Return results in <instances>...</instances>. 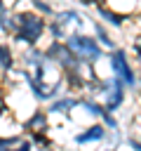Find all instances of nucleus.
<instances>
[{"label":"nucleus","mask_w":141,"mask_h":151,"mask_svg":"<svg viewBox=\"0 0 141 151\" xmlns=\"http://www.w3.org/2000/svg\"><path fill=\"white\" fill-rule=\"evenodd\" d=\"M94 35H96V40L103 45V50H113V47H118V45H115V40L110 38V33L106 31V26H103V24H99V21L94 24Z\"/></svg>","instance_id":"12"},{"label":"nucleus","mask_w":141,"mask_h":151,"mask_svg":"<svg viewBox=\"0 0 141 151\" xmlns=\"http://www.w3.org/2000/svg\"><path fill=\"white\" fill-rule=\"evenodd\" d=\"M103 151H118V149H103Z\"/></svg>","instance_id":"20"},{"label":"nucleus","mask_w":141,"mask_h":151,"mask_svg":"<svg viewBox=\"0 0 141 151\" xmlns=\"http://www.w3.org/2000/svg\"><path fill=\"white\" fill-rule=\"evenodd\" d=\"M0 31L5 35H12V14H9L5 0H0Z\"/></svg>","instance_id":"13"},{"label":"nucleus","mask_w":141,"mask_h":151,"mask_svg":"<svg viewBox=\"0 0 141 151\" xmlns=\"http://www.w3.org/2000/svg\"><path fill=\"white\" fill-rule=\"evenodd\" d=\"M80 106H82V109H85L92 118H99V120L108 113V109H106L101 101H96L94 97H80Z\"/></svg>","instance_id":"9"},{"label":"nucleus","mask_w":141,"mask_h":151,"mask_svg":"<svg viewBox=\"0 0 141 151\" xmlns=\"http://www.w3.org/2000/svg\"><path fill=\"white\" fill-rule=\"evenodd\" d=\"M47 57H45V50H38V47H31L26 54H24V64L28 66V68H33V66H38L40 61H45Z\"/></svg>","instance_id":"14"},{"label":"nucleus","mask_w":141,"mask_h":151,"mask_svg":"<svg viewBox=\"0 0 141 151\" xmlns=\"http://www.w3.org/2000/svg\"><path fill=\"white\" fill-rule=\"evenodd\" d=\"M96 14H99V19H103V24H106V26H113V28H122V26L132 19V17H127V14L118 12V9L108 7V5H99V7H96Z\"/></svg>","instance_id":"5"},{"label":"nucleus","mask_w":141,"mask_h":151,"mask_svg":"<svg viewBox=\"0 0 141 151\" xmlns=\"http://www.w3.org/2000/svg\"><path fill=\"white\" fill-rule=\"evenodd\" d=\"M66 45H68L75 54H80L85 61H89V64H96V61H101V59L106 57L103 45L96 40V35H87V33H80V31H70V33L66 35Z\"/></svg>","instance_id":"2"},{"label":"nucleus","mask_w":141,"mask_h":151,"mask_svg":"<svg viewBox=\"0 0 141 151\" xmlns=\"http://www.w3.org/2000/svg\"><path fill=\"white\" fill-rule=\"evenodd\" d=\"M14 66H16V54L12 52V47L7 42H0V71L9 73Z\"/></svg>","instance_id":"11"},{"label":"nucleus","mask_w":141,"mask_h":151,"mask_svg":"<svg viewBox=\"0 0 141 151\" xmlns=\"http://www.w3.org/2000/svg\"><path fill=\"white\" fill-rule=\"evenodd\" d=\"M31 7H33L38 14H42V17H54V12H56L47 0H31Z\"/></svg>","instance_id":"15"},{"label":"nucleus","mask_w":141,"mask_h":151,"mask_svg":"<svg viewBox=\"0 0 141 151\" xmlns=\"http://www.w3.org/2000/svg\"><path fill=\"white\" fill-rule=\"evenodd\" d=\"M106 137H108V127L103 123H92L89 127H85L82 132H78L73 137V142L80 144V146H87V144H94V142H103Z\"/></svg>","instance_id":"4"},{"label":"nucleus","mask_w":141,"mask_h":151,"mask_svg":"<svg viewBox=\"0 0 141 151\" xmlns=\"http://www.w3.org/2000/svg\"><path fill=\"white\" fill-rule=\"evenodd\" d=\"M63 85L68 90H87V73H82V68H70V71H63Z\"/></svg>","instance_id":"7"},{"label":"nucleus","mask_w":141,"mask_h":151,"mask_svg":"<svg viewBox=\"0 0 141 151\" xmlns=\"http://www.w3.org/2000/svg\"><path fill=\"white\" fill-rule=\"evenodd\" d=\"M52 19H54L59 26H63V28H68V26H80V24H82V17H80L75 9H56Z\"/></svg>","instance_id":"8"},{"label":"nucleus","mask_w":141,"mask_h":151,"mask_svg":"<svg viewBox=\"0 0 141 151\" xmlns=\"http://www.w3.org/2000/svg\"><path fill=\"white\" fill-rule=\"evenodd\" d=\"M108 68H110V76L113 78H120L127 87H136V80H139V73H136V68L132 66V61H129V54H127V50L125 47H113V50H108Z\"/></svg>","instance_id":"3"},{"label":"nucleus","mask_w":141,"mask_h":151,"mask_svg":"<svg viewBox=\"0 0 141 151\" xmlns=\"http://www.w3.org/2000/svg\"><path fill=\"white\" fill-rule=\"evenodd\" d=\"M7 151H33V142H31V139H21L19 144H14V146L7 149Z\"/></svg>","instance_id":"17"},{"label":"nucleus","mask_w":141,"mask_h":151,"mask_svg":"<svg viewBox=\"0 0 141 151\" xmlns=\"http://www.w3.org/2000/svg\"><path fill=\"white\" fill-rule=\"evenodd\" d=\"M80 106V97H70V94H61L56 99L49 101V113H59V116H70V111Z\"/></svg>","instance_id":"6"},{"label":"nucleus","mask_w":141,"mask_h":151,"mask_svg":"<svg viewBox=\"0 0 141 151\" xmlns=\"http://www.w3.org/2000/svg\"><path fill=\"white\" fill-rule=\"evenodd\" d=\"M132 52L136 54V59L141 61V35H136L134 40H132Z\"/></svg>","instance_id":"18"},{"label":"nucleus","mask_w":141,"mask_h":151,"mask_svg":"<svg viewBox=\"0 0 141 151\" xmlns=\"http://www.w3.org/2000/svg\"><path fill=\"white\" fill-rule=\"evenodd\" d=\"M127 146H129L132 151H141V137H129V139H127Z\"/></svg>","instance_id":"19"},{"label":"nucleus","mask_w":141,"mask_h":151,"mask_svg":"<svg viewBox=\"0 0 141 151\" xmlns=\"http://www.w3.org/2000/svg\"><path fill=\"white\" fill-rule=\"evenodd\" d=\"M47 33V19L35 9H21L12 14V38L14 42L38 47L42 35Z\"/></svg>","instance_id":"1"},{"label":"nucleus","mask_w":141,"mask_h":151,"mask_svg":"<svg viewBox=\"0 0 141 151\" xmlns=\"http://www.w3.org/2000/svg\"><path fill=\"white\" fill-rule=\"evenodd\" d=\"M47 125H49V118H47V113L45 111H33L31 116H28V120L21 125L26 132H33V130H47Z\"/></svg>","instance_id":"10"},{"label":"nucleus","mask_w":141,"mask_h":151,"mask_svg":"<svg viewBox=\"0 0 141 151\" xmlns=\"http://www.w3.org/2000/svg\"><path fill=\"white\" fill-rule=\"evenodd\" d=\"M101 123H103V125H106L108 130H118V127H120V123H118V118H115V116H113L110 111H108V113H106V116L101 118Z\"/></svg>","instance_id":"16"},{"label":"nucleus","mask_w":141,"mask_h":151,"mask_svg":"<svg viewBox=\"0 0 141 151\" xmlns=\"http://www.w3.org/2000/svg\"><path fill=\"white\" fill-rule=\"evenodd\" d=\"M0 151H7V149H0Z\"/></svg>","instance_id":"21"}]
</instances>
